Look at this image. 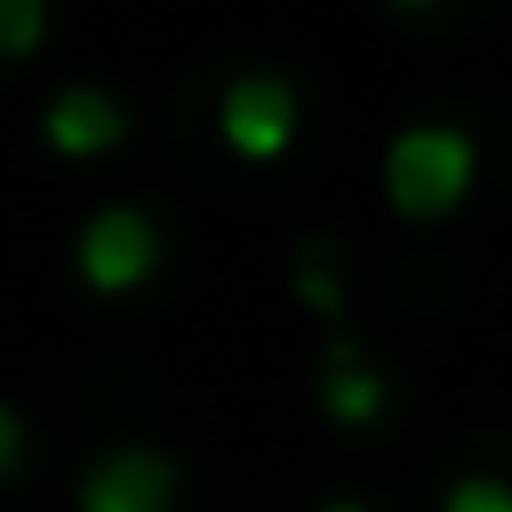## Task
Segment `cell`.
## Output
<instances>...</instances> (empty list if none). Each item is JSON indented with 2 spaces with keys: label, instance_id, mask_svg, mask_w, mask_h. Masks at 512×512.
Here are the masks:
<instances>
[{
  "label": "cell",
  "instance_id": "cell-1",
  "mask_svg": "<svg viewBox=\"0 0 512 512\" xmlns=\"http://www.w3.org/2000/svg\"><path fill=\"white\" fill-rule=\"evenodd\" d=\"M477 183V141L463 127H442V120H421V127H400L386 141V204L414 225H435L449 218Z\"/></svg>",
  "mask_w": 512,
  "mask_h": 512
},
{
  "label": "cell",
  "instance_id": "cell-2",
  "mask_svg": "<svg viewBox=\"0 0 512 512\" xmlns=\"http://www.w3.org/2000/svg\"><path fill=\"white\" fill-rule=\"evenodd\" d=\"M218 134H225V148H232L239 162H281V155L295 148V134H302V99H295V85L274 78V71L232 78L225 99H218Z\"/></svg>",
  "mask_w": 512,
  "mask_h": 512
},
{
  "label": "cell",
  "instance_id": "cell-3",
  "mask_svg": "<svg viewBox=\"0 0 512 512\" xmlns=\"http://www.w3.org/2000/svg\"><path fill=\"white\" fill-rule=\"evenodd\" d=\"M155 260H162V239L134 204H106L78 232V274L92 295H134L155 274Z\"/></svg>",
  "mask_w": 512,
  "mask_h": 512
},
{
  "label": "cell",
  "instance_id": "cell-4",
  "mask_svg": "<svg viewBox=\"0 0 512 512\" xmlns=\"http://www.w3.org/2000/svg\"><path fill=\"white\" fill-rule=\"evenodd\" d=\"M169 505H176V463L162 449H113L78 484V512H169Z\"/></svg>",
  "mask_w": 512,
  "mask_h": 512
},
{
  "label": "cell",
  "instance_id": "cell-5",
  "mask_svg": "<svg viewBox=\"0 0 512 512\" xmlns=\"http://www.w3.org/2000/svg\"><path fill=\"white\" fill-rule=\"evenodd\" d=\"M43 141H50L57 155H71V162L106 155V148L127 141V106H120L113 92H99V85H71V92H57V106L43 113Z\"/></svg>",
  "mask_w": 512,
  "mask_h": 512
},
{
  "label": "cell",
  "instance_id": "cell-6",
  "mask_svg": "<svg viewBox=\"0 0 512 512\" xmlns=\"http://www.w3.org/2000/svg\"><path fill=\"white\" fill-rule=\"evenodd\" d=\"M316 400H323V414H330V421L365 428V421H379V407H386V379L351 351V337H337V344H330V372H323Z\"/></svg>",
  "mask_w": 512,
  "mask_h": 512
},
{
  "label": "cell",
  "instance_id": "cell-7",
  "mask_svg": "<svg viewBox=\"0 0 512 512\" xmlns=\"http://www.w3.org/2000/svg\"><path fill=\"white\" fill-rule=\"evenodd\" d=\"M50 29V0H0V57H36Z\"/></svg>",
  "mask_w": 512,
  "mask_h": 512
},
{
  "label": "cell",
  "instance_id": "cell-8",
  "mask_svg": "<svg viewBox=\"0 0 512 512\" xmlns=\"http://www.w3.org/2000/svg\"><path fill=\"white\" fill-rule=\"evenodd\" d=\"M442 512H512V484H505V477H491V470H470V477H456V484H449Z\"/></svg>",
  "mask_w": 512,
  "mask_h": 512
},
{
  "label": "cell",
  "instance_id": "cell-9",
  "mask_svg": "<svg viewBox=\"0 0 512 512\" xmlns=\"http://www.w3.org/2000/svg\"><path fill=\"white\" fill-rule=\"evenodd\" d=\"M15 463H22V414L0 400V477H8Z\"/></svg>",
  "mask_w": 512,
  "mask_h": 512
},
{
  "label": "cell",
  "instance_id": "cell-10",
  "mask_svg": "<svg viewBox=\"0 0 512 512\" xmlns=\"http://www.w3.org/2000/svg\"><path fill=\"white\" fill-rule=\"evenodd\" d=\"M323 512H372V505H358V498H330Z\"/></svg>",
  "mask_w": 512,
  "mask_h": 512
},
{
  "label": "cell",
  "instance_id": "cell-11",
  "mask_svg": "<svg viewBox=\"0 0 512 512\" xmlns=\"http://www.w3.org/2000/svg\"><path fill=\"white\" fill-rule=\"evenodd\" d=\"M386 8H435V0H386Z\"/></svg>",
  "mask_w": 512,
  "mask_h": 512
}]
</instances>
